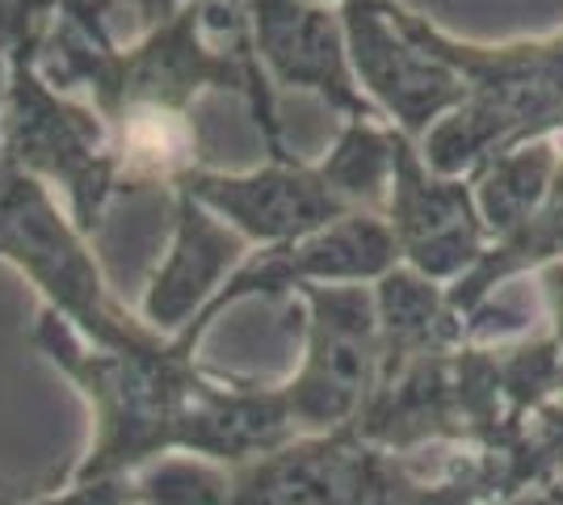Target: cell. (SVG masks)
Listing matches in <instances>:
<instances>
[{"mask_svg": "<svg viewBox=\"0 0 563 505\" xmlns=\"http://www.w3.org/2000/svg\"><path fill=\"white\" fill-rule=\"evenodd\" d=\"M38 350L47 354L93 413V447L68 481H131L140 468L177 455L198 375L186 341L156 350H97L55 312L38 316Z\"/></svg>", "mask_w": 563, "mask_h": 505, "instance_id": "1", "label": "cell"}, {"mask_svg": "<svg viewBox=\"0 0 563 505\" xmlns=\"http://www.w3.org/2000/svg\"><path fill=\"white\" fill-rule=\"evenodd\" d=\"M0 262L18 265L43 290L47 312L68 320L97 350H156L173 341L118 304L80 241V228L59 216L38 177L9 161H0Z\"/></svg>", "mask_w": 563, "mask_h": 505, "instance_id": "2", "label": "cell"}, {"mask_svg": "<svg viewBox=\"0 0 563 505\" xmlns=\"http://www.w3.org/2000/svg\"><path fill=\"white\" fill-rule=\"evenodd\" d=\"M307 345L303 366L282 387L295 426L336 430L362 409L378 359V304L362 287L307 283Z\"/></svg>", "mask_w": 563, "mask_h": 505, "instance_id": "3", "label": "cell"}, {"mask_svg": "<svg viewBox=\"0 0 563 505\" xmlns=\"http://www.w3.org/2000/svg\"><path fill=\"white\" fill-rule=\"evenodd\" d=\"M4 127H9V165L30 177H59L76 202V228L89 232L97 223V202L110 190V161L101 152V131L85 110H71L51 94L30 68L25 47L13 55L9 94H4Z\"/></svg>", "mask_w": 563, "mask_h": 505, "instance_id": "4", "label": "cell"}, {"mask_svg": "<svg viewBox=\"0 0 563 505\" xmlns=\"http://www.w3.org/2000/svg\"><path fill=\"white\" fill-rule=\"evenodd\" d=\"M345 47H350L353 80H362L383 101L387 114L404 122V131H424L442 110L459 106L467 85L454 64L424 51L396 22V4L383 0H350L345 13Z\"/></svg>", "mask_w": 563, "mask_h": 505, "instance_id": "5", "label": "cell"}, {"mask_svg": "<svg viewBox=\"0 0 563 505\" xmlns=\"http://www.w3.org/2000/svg\"><path fill=\"white\" fill-rule=\"evenodd\" d=\"M181 190L198 198L207 211L235 228L244 241L269 244H295L329 228L336 219L350 216V207L329 190L320 168L274 161L253 173H186Z\"/></svg>", "mask_w": 563, "mask_h": 505, "instance_id": "6", "label": "cell"}, {"mask_svg": "<svg viewBox=\"0 0 563 505\" xmlns=\"http://www.w3.org/2000/svg\"><path fill=\"white\" fill-rule=\"evenodd\" d=\"M244 253H249V241L235 228H228L214 211H207L198 198H189L181 190L168 257L147 283L140 320L152 333L194 345L214 299L223 295L232 274L244 265Z\"/></svg>", "mask_w": 563, "mask_h": 505, "instance_id": "7", "label": "cell"}, {"mask_svg": "<svg viewBox=\"0 0 563 505\" xmlns=\"http://www.w3.org/2000/svg\"><path fill=\"white\" fill-rule=\"evenodd\" d=\"M387 216L399 257H408L421 278H450L479 257L484 219L471 202V190L454 177H429L404 135L396 144Z\"/></svg>", "mask_w": 563, "mask_h": 505, "instance_id": "8", "label": "cell"}, {"mask_svg": "<svg viewBox=\"0 0 563 505\" xmlns=\"http://www.w3.org/2000/svg\"><path fill=\"white\" fill-rule=\"evenodd\" d=\"M253 30H257V55L282 85L316 89L350 119H375V110L353 85L341 18H332L329 9L311 0H253Z\"/></svg>", "mask_w": 563, "mask_h": 505, "instance_id": "9", "label": "cell"}, {"mask_svg": "<svg viewBox=\"0 0 563 505\" xmlns=\"http://www.w3.org/2000/svg\"><path fill=\"white\" fill-rule=\"evenodd\" d=\"M240 497L244 505H362L366 468L329 438L282 447L240 481Z\"/></svg>", "mask_w": 563, "mask_h": 505, "instance_id": "10", "label": "cell"}, {"mask_svg": "<svg viewBox=\"0 0 563 505\" xmlns=\"http://www.w3.org/2000/svg\"><path fill=\"white\" fill-rule=\"evenodd\" d=\"M560 173V161L547 144L509 152L484 168L479 177V219L484 228L500 232L505 241H517L530 219H539V207L551 194V177Z\"/></svg>", "mask_w": 563, "mask_h": 505, "instance_id": "11", "label": "cell"}, {"mask_svg": "<svg viewBox=\"0 0 563 505\" xmlns=\"http://www.w3.org/2000/svg\"><path fill=\"white\" fill-rule=\"evenodd\" d=\"M396 131L375 127V119H350L332 156L320 165V177L329 190L350 207V202H378L391 190L396 177Z\"/></svg>", "mask_w": 563, "mask_h": 505, "instance_id": "12", "label": "cell"}, {"mask_svg": "<svg viewBox=\"0 0 563 505\" xmlns=\"http://www.w3.org/2000/svg\"><path fill=\"white\" fill-rule=\"evenodd\" d=\"M131 481H68L64 488H51L43 497H30L25 505H131Z\"/></svg>", "mask_w": 563, "mask_h": 505, "instance_id": "13", "label": "cell"}, {"mask_svg": "<svg viewBox=\"0 0 563 505\" xmlns=\"http://www.w3.org/2000/svg\"><path fill=\"white\" fill-rule=\"evenodd\" d=\"M131 4H135V13H140L147 25H165L181 13L186 0H131Z\"/></svg>", "mask_w": 563, "mask_h": 505, "instance_id": "14", "label": "cell"}, {"mask_svg": "<svg viewBox=\"0 0 563 505\" xmlns=\"http://www.w3.org/2000/svg\"><path fill=\"white\" fill-rule=\"evenodd\" d=\"M22 13H25V0H0V39L18 34V25H22Z\"/></svg>", "mask_w": 563, "mask_h": 505, "instance_id": "15", "label": "cell"}, {"mask_svg": "<svg viewBox=\"0 0 563 505\" xmlns=\"http://www.w3.org/2000/svg\"><path fill=\"white\" fill-rule=\"evenodd\" d=\"M25 18H34V0H25V13H22V25H18V30H25ZM13 39H18V34H13Z\"/></svg>", "mask_w": 563, "mask_h": 505, "instance_id": "16", "label": "cell"}, {"mask_svg": "<svg viewBox=\"0 0 563 505\" xmlns=\"http://www.w3.org/2000/svg\"><path fill=\"white\" fill-rule=\"evenodd\" d=\"M4 94H9V85H4V59H0V106H4Z\"/></svg>", "mask_w": 563, "mask_h": 505, "instance_id": "17", "label": "cell"}, {"mask_svg": "<svg viewBox=\"0 0 563 505\" xmlns=\"http://www.w3.org/2000/svg\"><path fill=\"white\" fill-rule=\"evenodd\" d=\"M131 505H140V502H131Z\"/></svg>", "mask_w": 563, "mask_h": 505, "instance_id": "18", "label": "cell"}]
</instances>
